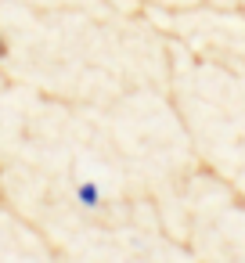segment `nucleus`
<instances>
[{
  "mask_svg": "<svg viewBox=\"0 0 245 263\" xmlns=\"http://www.w3.org/2000/svg\"><path fill=\"white\" fill-rule=\"evenodd\" d=\"M76 198H80L87 209H94V205L101 202V191H98V184H94V180H83V184H76Z\"/></svg>",
  "mask_w": 245,
  "mask_h": 263,
  "instance_id": "1",
  "label": "nucleus"
},
{
  "mask_svg": "<svg viewBox=\"0 0 245 263\" xmlns=\"http://www.w3.org/2000/svg\"><path fill=\"white\" fill-rule=\"evenodd\" d=\"M8 51H11V47H8V36H4V33H0V62H4V58H8Z\"/></svg>",
  "mask_w": 245,
  "mask_h": 263,
  "instance_id": "2",
  "label": "nucleus"
}]
</instances>
